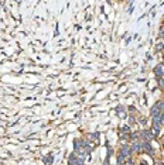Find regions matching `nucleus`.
<instances>
[{
	"instance_id": "1",
	"label": "nucleus",
	"mask_w": 164,
	"mask_h": 165,
	"mask_svg": "<svg viewBox=\"0 0 164 165\" xmlns=\"http://www.w3.org/2000/svg\"><path fill=\"white\" fill-rule=\"evenodd\" d=\"M140 134H142V141H152V140H154V134L152 133V130H150V128H146V130H143Z\"/></svg>"
},
{
	"instance_id": "2",
	"label": "nucleus",
	"mask_w": 164,
	"mask_h": 165,
	"mask_svg": "<svg viewBox=\"0 0 164 165\" xmlns=\"http://www.w3.org/2000/svg\"><path fill=\"white\" fill-rule=\"evenodd\" d=\"M154 74L159 79L160 78H164V64H159V65L154 68Z\"/></svg>"
},
{
	"instance_id": "3",
	"label": "nucleus",
	"mask_w": 164,
	"mask_h": 165,
	"mask_svg": "<svg viewBox=\"0 0 164 165\" xmlns=\"http://www.w3.org/2000/svg\"><path fill=\"white\" fill-rule=\"evenodd\" d=\"M161 114V110L159 109V106L157 104H154L152 107V110H150V116H152L153 119H156V117H159V116Z\"/></svg>"
},
{
	"instance_id": "4",
	"label": "nucleus",
	"mask_w": 164,
	"mask_h": 165,
	"mask_svg": "<svg viewBox=\"0 0 164 165\" xmlns=\"http://www.w3.org/2000/svg\"><path fill=\"white\" fill-rule=\"evenodd\" d=\"M150 130H152V133H153V134H154V137L160 136V133H161V127H160V126H156V124H152V127H150Z\"/></svg>"
},
{
	"instance_id": "5",
	"label": "nucleus",
	"mask_w": 164,
	"mask_h": 165,
	"mask_svg": "<svg viewBox=\"0 0 164 165\" xmlns=\"http://www.w3.org/2000/svg\"><path fill=\"white\" fill-rule=\"evenodd\" d=\"M164 50V42L160 41V42H157V45H156V51L157 52H160V51Z\"/></svg>"
},
{
	"instance_id": "6",
	"label": "nucleus",
	"mask_w": 164,
	"mask_h": 165,
	"mask_svg": "<svg viewBox=\"0 0 164 165\" xmlns=\"http://www.w3.org/2000/svg\"><path fill=\"white\" fill-rule=\"evenodd\" d=\"M156 104L159 106V109L161 110V113H164V100H159Z\"/></svg>"
},
{
	"instance_id": "7",
	"label": "nucleus",
	"mask_w": 164,
	"mask_h": 165,
	"mask_svg": "<svg viewBox=\"0 0 164 165\" xmlns=\"http://www.w3.org/2000/svg\"><path fill=\"white\" fill-rule=\"evenodd\" d=\"M44 162L47 165H51L53 164V157H48V158H44Z\"/></svg>"
},
{
	"instance_id": "8",
	"label": "nucleus",
	"mask_w": 164,
	"mask_h": 165,
	"mask_svg": "<svg viewBox=\"0 0 164 165\" xmlns=\"http://www.w3.org/2000/svg\"><path fill=\"white\" fill-rule=\"evenodd\" d=\"M103 165H109V158H108V157H106V161L103 162Z\"/></svg>"
},
{
	"instance_id": "9",
	"label": "nucleus",
	"mask_w": 164,
	"mask_h": 165,
	"mask_svg": "<svg viewBox=\"0 0 164 165\" xmlns=\"http://www.w3.org/2000/svg\"><path fill=\"white\" fill-rule=\"evenodd\" d=\"M139 165H146V162H142V164H139Z\"/></svg>"
}]
</instances>
